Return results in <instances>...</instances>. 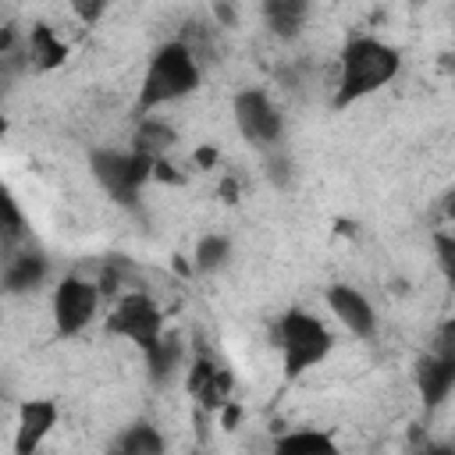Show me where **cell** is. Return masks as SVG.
<instances>
[{"mask_svg":"<svg viewBox=\"0 0 455 455\" xmlns=\"http://www.w3.org/2000/svg\"><path fill=\"white\" fill-rule=\"evenodd\" d=\"M402 68V57L391 43L377 36H352L341 46L338 57V78H334V107H352L363 96L384 89Z\"/></svg>","mask_w":455,"mask_h":455,"instance_id":"obj_1","label":"cell"},{"mask_svg":"<svg viewBox=\"0 0 455 455\" xmlns=\"http://www.w3.org/2000/svg\"><path fill=\"white\" fill-rule=\"evenodd\" d=\"M199 82H203V64L181 39H171V43L156 46L146 64L142 89H139V110L149 114L164 103H178L188 92H196Z\"/></svg>","mask_w":455,"mask_h":455,"instance_id":"obj_2","label":"cell"},{"mask_svg":"<svg viewBox=\"0 0 455 455\" xmlns=\"http://www.w3.org/2000/svg\"><path fill=\"white\" fill-rule=\"evenodd\" d=\"M274 341L281 348V363L288 377H302L306 370L320 366L334 348V334L327 331V323L306 309L281 313L274 327Z\"/></svg>","mask_w":455,"mask_h":455,"instance_id":"obj_3","label":"cell"},{"mask_svg":"<svg viewBox=\"0 0 455 455\" xmlns=\"http://www.w3.org/2000/svg\"><path fill=\"white\" fill-rule=\"evenodd\" d=\"M89 171L100 181V188L117 199V203H135L142 185L156 174V164L135 149H92L89 153Z\"/></svg>","mask_w":455,"mask_h":455,"instance_id":"obj_4","label":"cell"},{"mask_svg":"<svg viewBox=\"0 0 455 455\" xmlns=\"http://www.w3.org/2000/svg\"><path fill=\"white\" fill-rule=\"evenodd\" d=\"M107 334L128 338L132 345H139L146 352V348H153L164 338V313L153 302V295L124 291L121 299H114V309L107 316Z\"/></svg>","mask_w":455,"mask_h":455,"instance_id":"obj_5","label":"cell"},{"mask_svg":"<svg viewBox=\"0 0 455 455\" xmlns=\"http://www.w3.org/2000/svg\"><path fill=\"white\" fill-rule=\"evenodd\" d=\"M231 117H235L238 135L245 142L259 146V149L277 146L281 135H284V114H281V107L263 89H242V92H235Z\"/></svg>","mask_w":455,"mask_h":455,"instance_id":"obj_6","label":"cell"},{"mask_svg":"<svg viewBox=\"0 0 455 455\" xmlns=\"http://www.w3.org/2000/svg\"><path fill=\"white\" fill-rule=\"evenodd\" d=\"M100 302H103L100 284H92L78 274L60 277L57 288H53V327H57V334H64V338L82 334L92 323Z\"/></svg>","mask_w":455,"mask_h":455,"instance_id":"obj_7","label":"cell"},{"mask_svg":"<svg viewBox=\"0 0 455 455\" xmlns=\"http://www.w3.org/2000/svg\"><path fill=\"white\" fill-rule=\"evenodd\" d=\"M185 387L206 409H228L231 405V395H235V373L224 370V366H217L213 359L199 355L185 370Z\"/></svg>","mask_w":455,"mask_h":455,"instance_id":"obj_8","label":"cell"},{"mask_svg":"<svg viewBox=\"0 0 455 455\" xmlns=\"http://www.w3.org/2000/svg\"><path fill=\"white\" fill-rule=\"evenodd\" d=\"M327 306H331V313L341 320V327L348 334H355L363 341H370L377 334V309H373V302L359 288H352V284H331L327 288Z\"/></svg>","mask_w":455,"mask_h":455,"instance_id":"obj_9","label":"cell"},{"mask_svg":"<svg viewBox=\"0 0 455 455\" xmlns=\"http://www.w3.org/2000/svg\"><path fill=\"white\" fill-rule=\"evenodd\" d=\"M57 402L53 398H28L18 409V427H14V455H36L39 444L50 437L57 427Z\"/></svg>","mask_w":455,"mask_h":455,"instance_id":"obj_10","label":"cell"},{"mask_svg":"<svg viewBox=\"0 0 455 455\" xmlns=\"http://www.w3.org/2000/svg\"><path fill=\"white\" fill-rule=\"evenodd\" d=\"M412 380H416V391H419L423 405H427V409H437V405L455 391V359H444V355L427 352V355L416 363Z\"/></svg>","mask_w":455,"mask_h":455,"instance_id":"obj_11","label":"cell"},{"mask_svg":"<svg viewBox=\"0 0 455 455\" xmlns=\"http://www.w3.org/2000/svg\"><path fill=\"white\" fill-rule=\"evenodd\" d=\"M46 270H50V263H46V256L36 252V249H25V252H18V256H7V267H4V291H7V295H28V291H36V288L43 284Z\"/></svg>","mask_w":455,"mask_h":455,"instance_id":"obj_12","label":"cell"},{"mask_svg":"<svg viewBox=\"0 0 455 455\" xmlns=\"http://www.w3.org/2000/svg\"><path fill=\"white\" fill-rule=\"evenodd\" d=\"M25 57L36 71H53L68 60V43L50 28V25H32L25 36Z\"/></svg>","mask_w":455,"mask_h":455,"instance_id":"obj_13","label":"cell"},{"mask_svg":"<svg viewBox=\"0 0 455 455\" xmlns=\"http://www.w3.org/2000/svg\"><path fill=\"white\" fill-rule=\"evenodd\" d=\"M164 448H167L164 434L149 419H135V423H128L124 430L114 434L107 455H164Z\"/></svg>","mask_w":455,"mask_h":455,"instance_id":"obj_14","label":"cell"},{"mask_svg":"<svg viewBox=\"0 0 455 455\" xmlns=\"http://www.w3.org/2000/svg\"><path fill=\"white\" fill-rule=\"evenodd\" d=\"M174 142H178V132H174L167 121L149 117V114L139 121V128H135V135H132V149L142 153V156H149L153 164H160V160L174 149Z\"/></svg>","mask_w":455,"mask_h":455,"instance_id":"obj_15","label":"cell"},{"mask_svg":"<svg viewBox=\"0 0 455 455\" xmlns=\"http://www.w3.org/2000/svg\"><path fill=\"white\" fill-rule=\"evenodd\" d=\"M146 355V370H149V380L156 384V387H164L174 373H181V366H185V348H181V341L174 338V334H164L153 348H146L142 352Z\"/></svg>","mask_w":455,"mask_h":455,"instance_id":"obj_16","label":"cell"},{"mask_svg":"<svg viewBox=\"0 0 455 455\" xmlns=\"http://www.w3.org/2000/svg\"><path fill=\"white\" fill-rule=\"evenodd\" d=\"M259 11H263L267 28L281 39H295L309 18V4H302V0H267Z\"/></svg>","mask_w":455,"mask_h":455,"instance_id":"obj_17","label":"cell"},{"mask_svg":"<svg viewBox=\"0 0 455 455\" xmlns=\"http://www.w3.org/2000/svg\"><path fill=\"white\" fill-rule=\"evenodd\" d=\"M270 455H338V444L327 430H288L274 441Z\"/></svg>","mask_w":455,"mask_h":455,"instance_id":"obj_18","label":"cell"},{"mask_svg":"<svg viewBox=\"0 0 455 455\" xmlns=\"http://www.w3.org/2000/svg\"><path fill=\"white\" fill-rule=\"evenodd\" d=\"M228 259H231V238L228 235H203L196 242V256H192L196 274H217L220 267H228Z\"/></svg>","mask_w":455,"mask_h":455,"instance_id":"obj_19","label":"cell"},{"mask_svg":"<svg viewBox=\"0 0 455 455\" xmlns=\"http://www.w3.org/2000/svg\"><path fill=\"white\" fill-rule=\"evenodd\" d=\"M434 256L441 277L455 288V231H434Z\"/></svg>","mask_w":455,"mask_h":455,"instance_id":"obj_20","label":"cell"},{"mask_svg":"<svg viewBox=\"0 0 455 455\" xmlns=\"http://www.w3.org/2000/svg\"><path fill=\"white\" fill-rule=\"evenodd\" d=\"M434 355H444V359H455V316L444 320L437 331H434V345H430Z\"/></svg>","mask_w":455,"mask_h":455,"instance_id":"obj_21","label":"cell"},{"mask_svg":"<svg viewBox=\"0 0 455 455\" xmlns=\"http://www.w3.org/2000/svg\"><path fill=\"white\" fill-rule=\"evenodd\" d=\"M21 231H25L21 210H18L14 196H4V238H7V242H14V238H21Z\"/></svg>","mask_w":455,"mask_h":455,"instance_id":"obj_22","label":"cell"},{"mask_svg":"<svg viewBox=\"0 0 455 455\" xmlns=\"http://www.w3.org/2000/svg\"><path fill=\"white\" fill-rule=\"evenodd\" d=\"M270 178H274L277 185H284V181L291 178V164H288V160H284L281 153H277V156L270 160Z\"/></svg>","mask_w":455,"mask_h":455,"instance_id":"obj_23","label":"cell"},{"mask_svg":"<svg viewBox=\"0 0 455 455\" xmlns=\"http://www.w3.org/2000/svg\"><path fill=\"white\" fill-rule=\"evenodd\" d=\"M416 455H455V444H451V441H430V444H423Z\"/></svg>","mask_w":455,"mask_h":455,"instance_id":"obj_24","label":"cell"},{"mask_svg":"<svg viewBox=\"0 0 455 455\" xmlns=\"http://www.w3.org/2000/svg\"><path fill=\"white\" fill-rule=\"evenodd\" d=\"M75 11H78V18H82V21H96V18H100L107 7H103V4H78Z\"/></svg>","mask_w":455,"mask_h":455,"instance_id":"obj_25","label":"cell"},{"mask_svg":"<svg viewBox=\"0 0 455 455\" xmlns=\"http://www.w3.org/2000/svg\"><path fill=\"white\" fill-rule=\"evenodd\" d=\"M441 213H444V220H455V188L444 192V199H441Z\"/></svg>","mask_w":455,"mask_h":455,"instance_id":"obj_26","label":"cell"},{"mask_svg":"<svg viewBox=\"0 0 455 455\" xmlns=\"http://www.w3.org/2000/svg\"><path fill=\"white\" fill-rule=\"evenodd\" d=\"M451 444H455V437H451Z\"/></svg>","mask_w":455,"mask_h":455,"instance_id":"obj_27","label":"cell"}]
</instances>
